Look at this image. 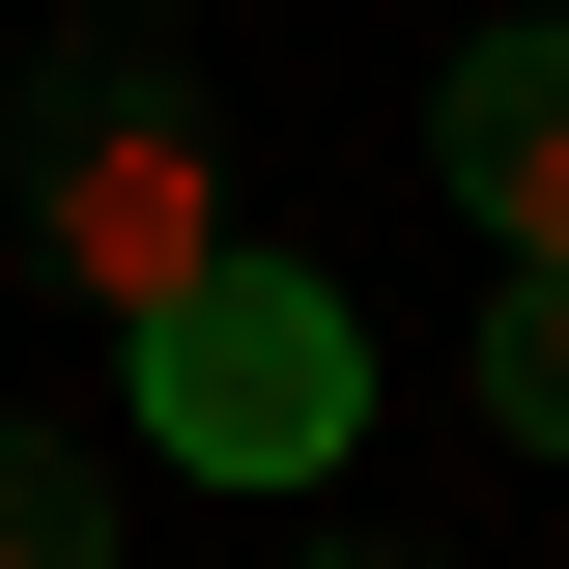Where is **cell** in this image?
<instances>
[{
    "instance_id": "3",
    "label": "cell",
    "mask_w": 569,
    "mask_h": 569,
    "mask_svg": "<svg viewBox=\"0 0 569 569\" xmlns=\"http://www.w3.org/2000/svg\"><path fill=\"white\" fill-rule=\"evenodd\" d=\"M427 171H456V228H485V257H569V29H456Z\"/></svg>"
},
{
    "instance_id": "6",
    "label": "cell",
    "mask_w": 569,
    "mask_h": 569,
    "mask_svg": "<svg viewBox=\"0 0 569 569\" xmlns=\"http://www.w3.org/2000/svg\"><path fill=\"white\" fill-rule=\"evenodd\" d=\"M313 569H399V541H313Z\"/></svg>"
},
{
    "instance_id": "4",
    "label": "cell",
    "mask_w": 569,
    "mask_h": 569,
    "mask_svg": "<svg viewBox=\"0 0 569 569\" xmlns=\"http://www.w3.org/2000/svg\"><path fill=\"white\" fill-rule=\"evenodd\" d=\"M0 569H114V456L86 427H0Z\"/></svg>"
},
{
    "instance_id": "2",
    "label": "cell",
    "mask_w": 569,
    "mask_h": 569,
    "mask_svg": "<svg viewBox=\"0 0 569 569\" xmlns=\"http://www.w3.org/2000/svg\"><path fill=\"white\" fill-rule=\"evenodd\" d=\"M342 427H370V313L313 257H200L142 313V456H171V485H313Z\"/></svg>"
},
{
    "instance_id": "7",
    "label": "cell",
    "mask_w": 569,
    "mask_h": 569,
    "mask_svg": "<svg viewBox=\"0 0 569 569\" xmlns=\"http://www.w3.org/2000/svg\"><path fill=\"white\" fill-rule=\"evenodd\" d=\"M114 29H142V0H114Z\"/></svg>"
},
{
    "instance_id": "1",
    "label": "cell",
    "mask_w": 569,
    "mask_h": 569,
    "mask_svg": "<svg viewBox=\"0 0 569 569\" xmlns=\"http://www.w3.org/2000/svg\"><path fill=\"white\" fill-rule=\"evenodd\" d=\"M0 171H29V257H58L86 313H114V342H142V313H171V284L228 257V142L171 114V58H142L114 0H86V29H58L29 86H0Z\"/></svg>"
},
{
    "instance_id": "5",
    "label": "cell",
    "mask_w": 569,
    "mask_h": 569,
    "mask_svg": "<svg viewBox=\"0 0 569 569\" xmlns=\"http://www.w3.org/2000/svg\"><path fill=\"white\" fill-rule=\"evenodd\" d=\"M485 427H512V456H569V257L485 284Z\"/></svg>"
}]
</instances>
